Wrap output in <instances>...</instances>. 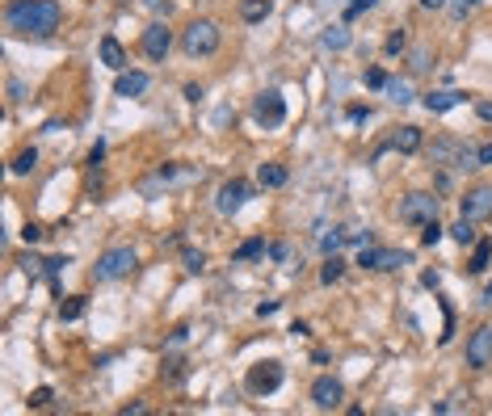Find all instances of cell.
Instances as JSON below:
<instances>
[{
  "mask_svg": "<svg viewBox=\"0 0 492 416\" xmlns=\"http://www.w3.org/2000/svg\"><path fill=\"white\" fill-rule=\"evenodd\" d=\"M320 46H324V51H345V46H350V29H345V25H328V29L320 34Z\"/></svg>",
  "mask_w": 492,
  "mask_h": 416,
  "instance_id": "obj_20",
  "label": "cell"
},
{
  "mask_svg": "<svg viewBox=\"0 0 492 416\" xmlns=\"http://www.w3.org/2000/svg\"><path fill=\"white\" fill-rule=\"evenodd\" d=\"M408 67H413L417 76H421V72H430V67H434V51H430V46H417V51L408 55Z\"/></svg>",
  "mask_w": 492,
  "mask_h": 416,
  "instance_id": "obj_26",
  "label": "cell"
},
{
  "mask_svg": "<svg viewBox=\"0 0 492 416\" xmlns=\"http://www.w3.org/2000/svg\"><path fill=\"white\" fill-rule=\"evenodd\" d=\"M480 164H492V143H484V147H480Z\"/></svg>",
  "mask_w": 492,
  "mask_h": 416,
  "instance_id": "obj_46",
  "label": "cell"
},
{
  "mask_svg": "<svg viewBox=\"0 0 492 416\" xmlns=\"http://www.w3.org/2000/svg\"><path fill=\"white\" fill-rule=\"evenodd\" d=\"M97 51H101V63H105V67H114V72L126 67V51H122V42H118L114 34H105V38L97 42Z\"/></svg>",
  "mask_w": 492,
  "mask_h": 416,
  "instance_id": "obj_16",
  "label": "cell"
},
{
  "mask_svg": "<svg viewBox=\"0 0 492 416\" xmlns=\"http://www.w3.org/2000/svg\"><path fill=\"white\" fill-rule=\"evenodd\" d=\"M451 0H421V8H446Z\"/></svg>",
  "mask_w": 492,
  "mask_h": 416,
  "instance_id": "obj_48",
  "label": "cell"
},
{
  "mask_svg": "<svg viewBox=\"0 0 492 416\" xmlns=\"http://www.w3.org/2000/svg\"><path fill=\"white\" fill-rule=\"evenodd\" d=\"M101 160H105V143L97 139V143H93V152H88V164H101Z\"/></svg>",
  "mask_w": 492,
  "mask_h": 416,
  "instance_id": "obj_43",
  "label": "cell"
},
{
  "mask_svg": "<svg viewBox=\"0 0 492 416\" xmlns=\"http://www.w3.org/2000/svg\"><path fill=\"white\" fill-rule=\"evenodd\" d=\"M392 147H396L400 156H413V152H421V130H417V126H400V130L392 135Z\"/></svg>",
  "mask_w": 492,
  "mask_h": 416,
  "instance_id": "obj_18",
  "label": "cell"
},
{
  "mask_svg": "<svg viewBox=\"0 0 492 416\" xmlns=\"http://www.w3.org/2000/svg\"><path fill=\"white\" fill-rule=\"evenodd\" d=\"M135 265H139L135 248H109V253H101V261L93 265V278H97V282H118V278H126Z\"/></svg>",
  "mask_w": 492,
  "mask_h": 416,
  "instance_id": "obj_4",
  "label": "cell"
},
{
  "mask_svg": "<svg viewBox=\"0 0 492 416\" xmlns=\"http://www.w3.org/2000/svg\"><path fill=\"white\" fill-rule=\"evenodd\" d=\"M358 265H362V269L392 274V269H404V265H413V253H404V248H379V244H362V253H358Z\"/></svg>",
  "mask_w": 492,
  "mask_h": 416,
  "instance_id": "obj_3",
  "label": "cell"
},
{
  "mask_svg": "<svg viewBox=\"0 0 492 416\" xmlns=\"http://www.w3.org/2000/svg\"><path fill=\"white\" fill-rule=\"evenodd\" d=\"M168 51H173V29H168L164 21H152V25L143 29V55L160 63V59H164Z\"/></svg>",
  "mask_w": 492,
  "mask_h": 416,
  "instance_id": "obj_12",
  "label": "cell"
},
{
  "mask_svg": "<svg viewBox=\"0 0 492 416\" xmlns=\"http://www.w3.org/2000/svg\"><path fill=\"white\" fill-rule=\"evenodd\" d=\"M185 269L190 274H202L206 269V253L202 248H185Z\"/></svg>",
  "mask_w": 492,
  "mask_h": 416,
  "instance_id": "obj_32",
  "label": "cell"
},
{
  "mask_svg": "<svg viewBox=\"0 0 492 416\" xmlns=\"http://www.w3.org/2000/svg\"><path fill=\"white\" fill-rule=\"evenodd\" d=\"M21 240H25V244L42 240V227H38V223H25V227H21Z\"/></svg>",
  "mask_w": 492,
  "mask_h": 416,
  "instance_id": "obj_38",
  "label": "cell"
},
{
  "mask_svg": "<svg viewBox=\"0 0 492 416\" xmlns=\"http://www.w3.org/2000/svg\"><path fill=\"white\" fill-rule=\"evenodd\" d=\"M455 168H480V152H476V147H463V152H459V164H455Z\"/></svg>",
  "mask_w": 492,
  "mask_h": 416,
  "instance_id": "obj_35",
  "label": "cell"
},
{
  "mask_svg": "<svg viewBox=\"0 0 492 416\" xmlns=\"http://www.w3.org/2000/svg\"><path fill=\"white\" fill-rule=\"evenodd\" d=\"M430 219H438V198H434V194L417 189V194H404V198H400V223L421 227V223H430Z\"/></svg>",
  "mask_w": 492,
  "mask_h": 416,
  "instance_id": "obj_5",
  "label": "cell"
},
{
  "mask_svg": "<svg viewBox=\"0 0 492 416\" xmlns=\"http://www.w3.org/2000/svg\"><path fill=\"white\" fill-rule=\"evenodd\" d=\"M442 236H446V227H442L438 219H430V223H421V244H425V248H434V244H438Z\"/></svg>",
  "mask_w": 492,
  "mask_h": 416,
  "instance_id": "obj_27",
  "label": "cell"
},
{
  "mask_svg": "<svg viewBox=\"0 0 492 416\" xmlns=\"http://www.w3.org/2000/svg\"><path fill=\"white\" fill-rule=\"evenodd\" d=\"M421 286H430V290H438V286H442V274H434V269H425V274H421Z\"/></svg>",
  "mask_w": 492,
  "mask_h": 416,
  "instance_id": "obj_42",
  "label": "cell"
},
{
  "mask_svg": "<svg viewBox=\"0 0 492 416\" xmlns=\"http://www.w3.org/2000/svg\"><path fill=\"white\" fill-rule=\"evenodd\" d=\"M270 8H274L270 0H240V17H244V21H265Z\"/></svg>",
  "mask_w": 492,
  "mask_h": 416,
  "instance_id": "obj_22",
  "label": "cell"
},
{
  "mask_svg": "<svg viewBox=\"0 0 492 416\" xmlns=\"http://www.w3.org/2000/svg\"><path fill=\"white\" fill-rule=\"evenodd\" d=\"M34 164H38V152H34V147L17 152V156H13V177H29V173H34Z\"/></svg>",
  "mask_w": 492,
  "mask_h": 416,
  "instance_id": "obj_23",
  "label": "cell"
},
{
  "mask_svg": "<svg viewBox=\"0 0 492 416\" xmlns=\"http://www.w3.org/2000/svg\"><path fill=\"white\" fill-rule=\"evenodd\" d=\"M147 84H152V80H147V72H126V67H122V72H118V80H114V97H143V93H147Z\"/></svg>",
  "mask_w": 492,
  "mask_h": 416,
  "instance_id": "obj_13",
  "label": "cell"
},
{
  "mask_svg": "<svg viewBox=\"0 0 492 416\" xmlns=\"http://www.w3.org/2000/svg\"><path fill=\"white\" fill-rule=\"evenodd\" d=\"M341 274H345V261H341L337 253H328V257H324V265H320V282H324V286H333V282H341Z\"/></svg>",
  "mask_w": 492,
  "mask_h": 416,
  "instance_id": "obj_21",
  "label": "cell"
},
{
  "mask_svg": "<svg viewBox=\"0 0 492 416\" xmlns=\"http://www.w3.org/2000/svg\"><path fill=\"white\" fill-rule=\"evenodd\" d=\"M350 118H354V122H366V118H371V109H362V105H354V109H350Z\"/></svg>",
  "mask_w": 492,
  "mask_h": 416,
  "instance_id": "obj_44",
  "label": "cell"
},
{
  "mask_svg": "<svg viewBox=\"0 0 492 416\" xmlns=\"http://www.w3.org/2000/svg\"><path fill=\"white\" fill-rule=\"evenodd\" d=\"M63 265H72V257H51V261H46V274H51V278H55V274H59V269H63Z\"/></svg>",
  "mask_w": 492,
  "mask_h": 416,
  "instance_id": "obj_41",
  "label": "cell"
},
{
  "mask_svg": "<svg viewBox=\"0 0 492 416\" xmlns=\"http://www.w3.org/2000/svg\"><path fill=\"white\" fill-rule=\"evenodd\" d=\"M282 379H286V370H282V362H257V366L248 370V379H244V387H248L253 396H274V391L282 387Z\"/></svg>",
  "mask_w": 492,
  "mask_h": 416,
  "instance_id": "obj_7",
  "label": "cell"
},
{
  "mask_svg": "<svg viewBox=\"0 0 492 416\" xmlns=\"http://www.w3.org/2000/svg\"><path fill=\"white\" fill-rule=\"evenodd\" d=\"M467 366H472V370L492 366V324H480V328L467 337Z\"/></svg>",
  "mask_w": 492,
  "mask_h": 416,
  "instance_id": "obj_10",
  "label": "cell"
},
{
  "mask_svg": "<svg viewBox=\"0 0 492 416\" xmlns=\"http://www.w3.org/2000/svg\"><path fill=\"white\" fill-rule=\"evenodd\" d=\"M480 118H492V101H480Z\"/></svg>",
  "mask_w": 492,
  "mask_h": 416,
  "instance_id": "obj_49",
  "label": "cell"
},
{
  "mask_svg": "<svg viewBox=\"0 0 492 416\" xmlns=\"http://www.w3.org/2000/svg\"><path fill=\"white\" fill-rule=\"evenodd\" d=\"M488 299H492V282H488Z\"/></svg>",
  "mask_w": 492,
  "mask_h": 416,
  "instance_id": "obj_50",
  "label": "cell"
},
{
  "mask_svg": "<svg viewBox=\"0 0 492 416\" xmlns=\"http://www.w3.org/2000/svg\"><path fill=\"white\" fill-rule=\"evenodd\" d=\"M257 257H265V240L261 236H253V240H244L236 248V261H257Z\"/></svg>",
  "mask_w": 492,
  "mask_h": 416,
  "instance_id": "obj_25",
  "label": "cell"
},
{
  "mask_svg": "<svg viewBox=\"0 0 492 416\" xmlns=\"http://www.w3.org/2000/svg\"><path fill=\"white\" fill-rule=\"evenodd\" d=\"M383 93H387V101H396V105H408V101L417 97V93H413V80H404V76H392Z\"/></svg>",
  "mask_w": 492,
  "mask_h": 416,
  "instance_id": "obj_19",
  "label": "cell"
},
{
  "mask_svg": "<svg viewBox=\"0 0 492 416\" xmlns=\"http://www.w3.org/2000/svg\"><path fill=\"white\" fill-rule=\"evenodd\" d=\"M219 42H223V34H219V25H215L211 17H198V21H190V25L181 29V51H185L190 59L215 55V51H219Z\"/></svg>",
  "mask_w": 492,
  "mask_h": 416,
  "instance_id": "obj_2",
  "label": "cell"
},
{
  "mask_svg": "<svg viewBox=\"0 0 492 416\" xmlns=\"http://www.w3.org/2000/svg\"><path fill=\"white\" fill-rule=\"evenodd\" d=\"M488 261H492V244H476V253H472V274H484L488 269Z\"/></svg>",
  "mask_w": 492,
  "mask_h": 416,
  "instance_id": "obj_29",
  "label": "cell"
},
{
  "mask_svg": "<svg viewBox=\"0 0 492 416\" xmlns=\"http://www.w3.org/2000/svg\"><path fill=\"white\" fill-rule=\"evenodd\" d=\"M362 80H366V88H387V80H392V76H387L383 67H366V72H362Z\"/></svg>",
  "mask_w": 492,
  "mask_h": 416,
  "instance_id": "obj_31",
  "label": "cell"
},
{
  "mask_svg": "<svg viewBox=\"0 0 492 416\" xmlns=\"http://www.w3.org/2000/svg\"><path fill=\"white\" fill-rule=\"evenodd\" d=\"M46 261H38V257H21V269L29 274V278H38V269H42Z\"/></svg>",
  "mask_w": 492,
  "mask_h": 416,
  "instance_id": "obj_39",
  "label": "cell"
},
{
  "mask_svg": "<svg viewBox=\"0 0 492 416\" xmlns=\"http://www.w3.org/2000/svg\"><path fill=\"white\" fill-rule=\"evenodd\" d=\"M270 261H291V244H270Z\"/></svg>",
  "mask_w": 492,
  "mask_h": 416,
  "instance_id": "obj_37",
  "label": "cell"
},
{
  "mask_svg": "<svg viewBox=\"0 0 492 416\" xmlns=\"http://www.w3.org/2000/svg\"><path fill=\"white\" fill-rule=\"evenodd\" d=\"M459 215H463V219H472V223L488 219V215H492V185H476V189H467V194H463V202H459Z\"/></svg>",
  "mask_w": 492,
  "mask_h": 416,
  "instance_id": "obj_11",
  "label": "cell"
},
{
  "mask_svg": "<svg viewBox=\"0 0 492 416\" xmlns=\"http://www.w3.org/2000/svg\"><path fill=\"white\" fill-rule=\"evenodd\" d=\"M341 244H345V232H328V236H320L324 257H328V253H341Z\"/></svg>",
  "mask_w": 492,
  "mask_h": 416,
  "instance_id": "obj_34",
  "label": "cell"
},
{
  "mask_svg": "<svg viewBox=\"0 0 492 416\" xmlns=\"http://www.w3.org/2000/svg\"><path fill=\"white\" fill-rule=\"evenodd\" d=\"M4 21L17 34H55L63 21V8L59 0H13L4 8Z\"/></svg>",
  "mask_w": 492,
  "mask_h": 416,
  "instance_id": "obj_1",
  "label": "cell"
},
{
  "mask_svg": "<svg viewBox=\"0 0 492 416\" xmlns=\"http://www.w3.org/2000/svg\"><path fill=\"white\" fill-rule=\"evenodd\" d=\"M84 307H88V303H84V299L76 295V299L59 303V320H67V324H72V320H80V316H84Z\"/></svg>",
  "mask_w": 492,
  "mask_h": 416,
  "instance_id": "obj_28",
  "label": "cell"
},
{
  "mask_svg": "<svg viewBox=\"0 0 492 416\" xmlns=\"http://www.w3.org/2000/svg\"><path fill=\"white\" fill-rule=\"evenodd\" d=\"M286 177H291V173H286V164H274V160L257 168V185H261V189H282V185H286Z\"/></svg>",
  "mask_w": 492,
  "mask_h": 416,
  "instance_id": "obj_17",
  "label": "cell"
},
{
  "mask_svg": "<svg viewBox=\"0 0 492 416\" xmlns=\"http://www.w3.org/2000/svg\"><path fill=\"white\" fill-rule=\"evenodd\" d=\"M476 8H480V0H451V4H446V13H451L455 21H463V17H472Z\"/></svg>",
  "mask_w": 492,
  "mask_h": 416,
  "instance_id": "obj_30",
  "label": "cell"
},
{
  "mask_svg": "<svg viewBox=\"0 0 492 416\" xmlns=\"http://www.w3.org/2000/svg\"><path fill=\"white\" fill-rule=\"evenodd\" d=\"M350 8H358V13H362V8H375V0H350Z\"/></svg>",
  "mask_w": 492,
  "mask_h": 416,
  "instance_id": "obj_47",
  "label": "cell"
},
{
  "mask_svg": "<svg viewBox=\"0 0 492 416\" xmlns=\"http://www.w3.org/2000/svg\"><path fill=\"white\" fill-rule=\"evenodd\" d=\"M341 400H345V387H341V379H333V375H320V379L312 383V404H316L320 412H333V408H341Z\"/></svg>",
  "mask_w": 492,
  "mask_h": 416,
  "instance_id": "obj_9",
  "label": "cell"
},
{
  "mask_svg": "<svg viewBox=\"0 0 492 416\" xmlns=\"http://www.w3.org/2000/svg\"><path fill=\"white\" fill-rule=\"evenodd\" d=\"M248 198H253V185L240 181V177H232V181L219 185V194H215V210H219L223 219H232V215H240V206H244Z\"/></svg>",
  "mask_w": 492,
  "mask_h": 416,
  "instance_id": "obj_6",
  "label": "cell"
},
{
  "mask_svg": "<svg viewBox=\"0 0 492 416\" xmlns=\"http://www.w3.org/2000/svg\"><path fill=\"white\" fill-rule=\"evenodd\" d=\"M185 375V362H168V379H181Z\"/></svg>",
  "mask_w": 492,
  "mask_h": 416,
  "instance_id": "obj_45",
  "label": "cell"
},
{
  "mask_svg": "<svg viewBox=\"0 0 492 416\" xmlns=\"http://www.w3.org/2000/svg\"><path fill=\"white\" fill-rule=\"evenodd\" d=\"M253 118H257L261 126H282V122H286V101H282V93H278V88L257 93V101H253Z\"/></svg>",
  "mask_w": 492,
  "mask_h": 416,
  "instance_id": "obj_8",
  "label": "cell"
},
{
  "mask_svg": "<svg viewBox=\"0 0 492 416\" xmlns=\"http://www.w3.org/2000/svg\"><path fill=\"white\" fill-rule=\"evenodd\" d=\"M383 51H387V55H400V51H408V34H404V29H396V34L383 42Z\"/></svg>",
  "mask_w": 492,
  "mask_h": 416,
  "instance_id": "obj_33",
  "label": "cell"
},
{
  "mask_svg": "<svg viewBox=\"0 0 492 416\" xmlns=\"http://www.w3.org/2000/svg\"><path fill=\"white\" fill-rule=\"evenodd\" d=\"M451 240L463 244V248H472V244H476V223H472V219H459V223L451 227Z\"/></svg>",
  "mask_w": 492,
  "mask_h": 416,
  "instance_id": "obj_24",
  "label": "cell"
},
{
  "mask_svg": "<svg viewBox=\"0 0 492 416\" xmlns=\"http://www.w3.org/2000/svg\"><path fill=\"white\" fill-rule=\"evenodd\" d=\"M51 400H55V391H51V387H38V391L29 396V404H34V408H46Z\"/></svg>",
  "mask_w": 492,
  "mask_h": 416,
  "instance_id": "obj_36",
  "label": "cell"
},
{
  "mask_svg": "<svg viewBox=\"0 0 492 416\" xmlns=\"http://www.w3.org/2000/svg\"><path fill=\"white\" fill-rule=\"evenodd\" d=\"M421 101H425V109H430V114H446V109L463 105V101H467V93H459V88H442V93H425Z\"/></svg>",
  "mask_w": 492,
  "mask_h": 416,
  "instance_id": "obj_14",
  "label": "cell"
},
{
  "mask_svg": "<svg viewBox=\"0 0 492 416\" xmlns=\"http://www.w3.org/2000/svg\"><path fill=\"white\" fill-rule=\"evenodd\" d=\"M459 152H463V143H455L451 135H438L430 143V160L434 164H459Z\"/></svg>",
  "mask_w": 492,
  "mask_h": 416,
  "instance_id": "obj_15",
  "label": "cell"
},
{
  "mask_svg": "<svg viewBox=\"0 0 492 416\" xmlns=\"http://www.w3.org/2000/svg\"><path fill=\"white\" fill-rule=\"evenodd\" d=\"M278 307H282L278 299H265V303H257V316H261V320H270V316H274Z\"/></svg>",
  "mask_w": 492,
  "mask_h": 416,
  "instance_id": "obj_40",
  "label": "cell"
}]
</instances>
